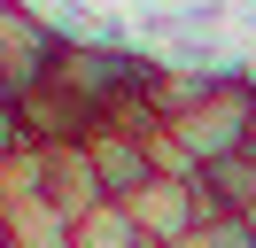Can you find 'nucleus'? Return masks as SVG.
Listing matches in <instances>:
<instances>
[{"mask_svg":"<svg viewBox=\"0 0 256 248\" xmlns=\"http://www.w3.org/2000/svg\"><path fill=\"white\" fill-rule=\"evenodd\" d=\"M124 210H132V225H140L156 248H178L202 217H218V210H210V194H202V178H171V170H156Z\"/></svg>","mask_w":256,"mask_h":248,"instance_id":"nucleus-1","label":"nucleus"},{"mask_svg":"<svg viewBox=\"0 0 256 248\" xmlns=\"http://www.w3.org/2000/svg\"><path fill=\"white\" fill-rule=\"evenodd\" d=\"M39 155V194L54 202V210L78 225L86 210H101L109 202V186H101V170H94V155H86V140H62V148H32Z\"/></svg>","mask_w":256,"mask_h":248,"instance_id":"nucleus-2","label":"nucleus"},{"mask_svg":"<svg viewBox=\"0 0 256 248\" xmlns=\"http://www.w3.org/2000/svg\"><path fill=\"white\" fill-rule=\"evenodd\" d=\"M86 155H94V170H101V186H109V202H132L148 178H156V132L101 124V132L86 140Z\"/></svg>","mask_w":256,"mask_h":248,"instance_id":"nucleus-3","label":"nucleus"},{"mask_svg":"<svg viewBox=\"0 0 256 248\" xmlns=\"http://www.w3.org/2000/svg\"><path fill=\"white\" fill-rule=\"evenodd\" d=\"M54 46H62V39H54L24 0H0V70H8V86H16V93L54 62Z\"/></svg>","mask_w":256,"mask_h":248,"instance_id":"nucleus-4","label":"nucleus"},{"mask_svg":"<svg viewBox=\"0 0 256 248\" xmlns=\"http://www.w3.org/2000/svg\"><path fill=\"white\" fill-rule=\"evenodd\" d=\"M202 178V194H210V210H248L256 202V148H240V155H225V163H210V170H194Z\"/></svg>","mask_w":256,"mask_h":248,"instance_id":"nucleus-5","label":"nucleus"},{"mask_svg":"<svg viewBox=\"0 0 256 248\" xmlns=\"http://www.w3.org/2000/svg\"><path fill=\"white\" fill-rule=\"evenodd\" d=\"M70 248H156V240L132 225L124 202H101V210H86L78 225H70Z\"/></svg>","mask_w":256,"mask_h":248,"instance_id":"nucleus-6","label":"nucleus"},{"mask_svg":"<svg viewBox=\"0 0 256 248\" xmlns=\"http://www.w3.org/2000/svg\"><path fill=\"white\" fill-rule=\"evenodd\" d=\"M178 248H256V232L240 225L233 210H218V217H202V225H194V232H186Z\"/></svg>","mask_w":256,"mask_h":248,"instance_id":"nucleus-7","label":"nucleus"},{"mask_svg":"<svg viewBox=\"0 0 256 248\" xmlns=\"http://www.w3.org/2000/svg\"><path fill=\"white\" fill-rule=\"evenodd\" d=\"M32 148V132H24V116H16V101L0 108V163H16V155Z\"/></svg>","mask_w":256,"mask_h":248,"instance_id":"nucleus-8","label":"nucleus"},{"mask_svg":"<svg viewBox=\"0 0 256 248\" xmlns=\"http://www.w3.org/2000/svg\"><path fill=\"white\" fill-rule=\"evenodd\" d=\"M8 101H16V86H8V70H0V108H8Z\"/></svg>","mask_w":256,"mask_h":248,"instance_id":"nucleus-9","label":"nucleus"},{"mask_svg":"<svg viewBox=\"0 0 256 248\" xmlns=\"http://www.w3.org/2000/svg\"><path fill=\"white\" fill-rule=\"evenodd\" d=\"M240 225H248V232H256V202H248V210H240Z\"/></svg>","mask_w":256,"mask_h":248,"instance_id":"nucleus-10","label":"nucleus"},{"mask_svg":"<svg viewBox=\"0 0 256 248\" xmlns=\"http://www.w3.org/2000/svg\"><path fill=\"white\" fill-rule=\"evenodd\" d=\"M248 148H256V124H248Z\"/></svg>","mask_w":256,"mask_h":248,"instance_id":"nucleus-11","label":"nucleus"},{"mask_svg":"<svg viewBox=\"0 0 256 248\" xmlns=\"http://www.w3.org/2000/svg\"><path fill=\"white\" fill-rule=\"evenodd\" d=\"M0 248H8V240H0Z\"/></svg>","mask_w":256,"mask_h":248,"instance_id":"nucleus-12","label":"nucleus"}]
</instances>
